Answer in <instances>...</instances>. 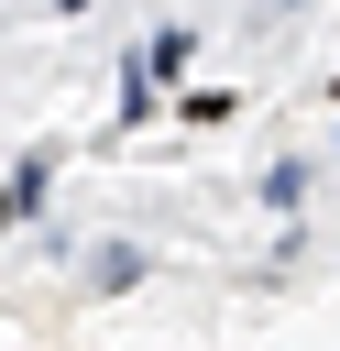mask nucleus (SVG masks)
I'll return each instance as SVG.
<instances>
[{
    "instance_id": "7ed1b4c3",
    "label": "nucleus",
    "mask_w": 340,
    "mask_h": 351,
    "mask_svg": "<svg viewBox=\"0 0 340 351\" xmlns=\"http://www.w3.org/2000/svg\"><path fill=\"white\" fill-rule=\"evenodd\" d=\"M11 219H22V208H11V186H0V230H11Z\"/></svg>"
},
{
    "instance_id": "f257e3e1",
    "label": "nucleus",
    "mask_w": 340,
    "mask_h": 351,
    "mask_svg": "<svg viewBox=\"0 0 340 351\" xmlns=\"http://www.w3.org/2000/svg\"><path fill=\"white\" fill-rule=\"evenodd\" d=\"M307 186H318V165H263V208H274V219H296Z\"/></svg>"
},
{
    "instance_id": "39448f33",
    "label": "nucleus",
    "mask_w": 340,
    "mask_h": 351,
    "mask_svg": "<svg viewBox=\"0 0 340 351\" xmlns=\"http://www.w3.org/2000/svg\"><path fill=\"white\" fill-rule=\"evenodd\" d=\"M274 11H307V0H274Z\"/></svg>"
},
{
    "instance_id": "f03ea898",
    "label": "nucleus",
    "mask_w": 340,
    "mask_h": 351,
    "mask_svg": "<svg viewBox=\"0 0 340 351\" xmlns=\"http://www.w3.org/2000/svg\"><path fill=\"white\" fill-rule=\"evenodd\" d=\"M88 285H99V296H121V285H143V252H132V241H110V252L88 263Z\"/></svg>"
},
{
    "instance_id": "20e7f679",
    "label": "nucleus",
    "mask_w": 340,
    "mask_h": 351,
    "mask_svg": "<svg viewBox=\"0 0 340 351\" xmlns=\"http://www.w3.org/2000/svg\"><path fill=\"white\" fill-rule=\"evenodd\" d=\"M329 99H340V66H329Z\"/></svg>"
}]
</instances>
